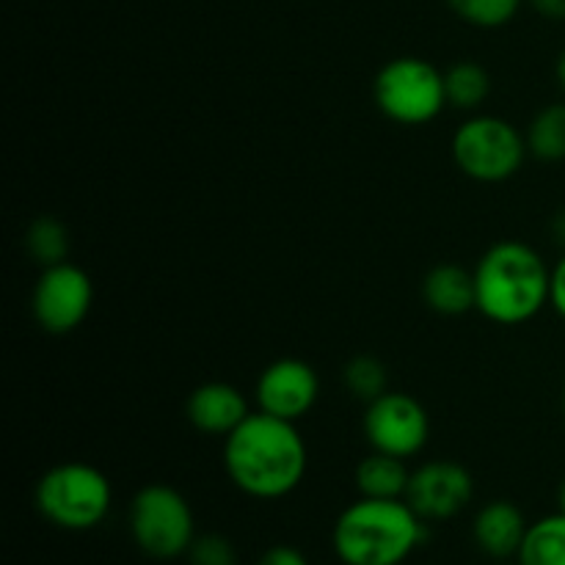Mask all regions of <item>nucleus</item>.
<instances>
[{"label":"nucleus","mask_w":565,"mask_h":565,"mask_svg":"<svg viewBox=\"0 0 565 565\" xmlns=\"http://www.w3.org/2000/svg\"><path fill=\"white\" fill-rule=\"evenodd\" d=\"M447 105L463 114H475L491 94V75L478 61H458L445 72Z\"/></svg>","instance_id":"17"},{"label":"nucleus","mask_w":565,"mask_h":565,"mask_svg":"<svg viewBox=\"0 0 565 565\" xmlns=\"http://www.w3.org/2000/svg\"><path fill=\"white\" fill-rule=\"evenodd\" d=\"M309 452L298 423L252 412L224 439V472L252 500L290 497L307 478Z\"/></svg>","instance_id":"1"},{"label":"nucleus","mask_w":565,"mask_h":565,"mask_svg":"<svg viewBox=\"0 0 565 565\" xmlns=\"http://www.w3.org/2000/svg\"><path fill=\"white\" fill-rule=\"evenodd\" d=\"M524 138H527V152L541 163L565 160V103L539 110L524 130Z\"/></svg>","instance_id":"18"},{"label":"nucleus","mask_w":565,"mask_h":565,"mask_svg":"<svg viewBox=\"0 0 565 565\" xmlns=\"http://www.w3.org/2000/svg\"><path fill=\"white\" fill-rule=\"evenodd\" d=\"M92 276L81 265H72L66 259V263L42 268L36 287H33L31 312L39 329L47 331V334L64 337L81 329L83 320L92 312Z\"/></svg>","instance_id":"9"},{"label":"nucleus","mask_w":565,"mask_h":565,"mask_svg":"<svg viewBox=\"0 0 565 565\" xmlns=\"http://www.w3.org/2000/svg\"><path fill=\"white\" fill-rule=\"evenodd\" d=\"M373 97L381 114L403 127H425L445 114V72L417 55L386 61L373 81Z\"/></svg>","instance_id":"6"},{"label":"nucleus","mask_w":565,"mask_h":565,"mask_svg":"<svg viewBox=\"0 0 565 565\" xmlns=\"http://www.w3.org/2000/svg\"><path fill=\"white\" fill-rule=\"evenodd\" d=\"M530 6H533L544 20H565V0H530Z\"/></svg>","instance_id":"25"},{"label":"nucleus","mask_w":565,"mask_h":565,"mask_svg":"<svg viewBox=\"0 0 565 565\" xmlns=\"http://www.w3.org/2000/svg\"><path fill=\"white\" fill-rule=\"evenodd\" d=\"M447 6L467 25L494 31L513 22V17L522 9V0H447Z\"/></svg>","instance_id":"21"},{"label":"nucleus","mask_w":565,"mask_h":565,"mask_svg":"<svg viewBox=\"0 0 565 565\" xmlns=\"http://www.w3.org/2000/svg\"><path fill=\"white\" fill-rule=\"evenodd\" d=\"M257 565H309V561L301 550H296V546L279 544L270 546V550L259 557Z\"/></svg>","instance_id":"23"},{"label":"nucleus","mask_w":565,"mask_h":565,"mask_svg":"<svg viewBox=\"0 0 565 565\" xmlns=\"http://www.w3.org/2000/svg\"><path fill=\"white\" fill-rule=\"evenodd\" d=\"M364 439L370 450L408 461L430 441V417L408 392H384L364 408Z\"/></svg>","instance_id":"8"},{"label":"nucleus","mask_w":565,"mask_h":565,"mask_svg":"<svg viewBox=\"0 0 565 565\" xmlns=\"http://www.w3.org/2000/svg\"><path fill=\"white\" fill-rule=\"evenodd\" d=\"M552 235H555V241L561 243V246H565V210H561V213L552 218Z\"/></svg>","instance_id":"26"},{"label":"nucleus","mask_w":565,"mask_h":565,"mask_svg":"<svg viewBox=\"0 0 565 565\" xmlns=\"http://www.w3.org/2000/svg\"><path fill=\"white\" fill-rule=\"evenodd\" d=\"M557 508H561V513H565V480L561 486V494H557Z\"/></svg>","instance_id":"28"},{"label":"nucleus","mask_w":565,"mask_h":565,"mask_svg":"<svg viewBox=\"0 0 565 565\" xmlns=\"http://www.w3.org/2000/svg\"><path fill=\"white\" fill-rule=\"evenodd\" d=\"M450 152L458 171L483 185L513 180L530 154L524 132L491 114H472L463 119L452 132Z\"/></svg>","instance_id":"5"},{"label":"nucleus","mask_w":565,"mask_h":565,"mask_svg":"<svg viewBox=\"0 0 565 565\" xmlns=\"http://www.w3.org/2000/svg\"><path fill=\"white\" fill-rule=\"evenodd\" d=\"M497 565H522L519 561H502V563H497Z\"/></svg>","instance_id":"29"},{"label":"nucleus","mask_w":565,"mask_h":565,"mask_svg":"<svg viewBox=\"0 0 565 565\" xmlns=\"http://www.w3.org/2000/svg\"><path fill=\"white\" fill-rule=\"evenodd\" d=\"M188 563L191 565H237V552L226 535L204 533L188 550Z\"/></svg>","instance_id":"22"},{"label":"nucleus","mask_w":565,"mask_h":565,"mask_svg":"<svg viewBox=\"0 0 565 565\" xmlns=\"http://www.w3.org/2000/svg\"><path fill=\"white\" fill-rule=\"evenodd\" d=\"M527 527L530 524L519 505L508 500H491L475 513L472 539L475 546L494 563L516 561Z\"/></svg>","instance_id":"13"},{"label":"nucleus","mask_w":565,"mask_h":565,"mask_svg":"<svg viewBox=\"0 0 565 565\" xmlns=\"http://www.w3.org/2000/svg\"><path fill=\"white\" fill-rule=\"evenodd\" d=\"M130 535L143 555L174 561L196 541V519L185 497L166 483H149L130 502Z\"/></svg>","instance_id":"7"},{"label":"nucleus","mask_w":565,"mask_h":565,"mask_svg":"<svg viewBox=\"0 0 565 565\" xmlns=\"http://www.w3.org/2000/svg\"><path fill=\"white\" fill-rule=\"evenodd\" d=\"M516 561L522 565H565V513H550L530 524Z\"/></svg>","instance_id":"16"},{"label":"nucleus","mask_w":565,"mask_h":565,"mask_svg":"<svg viewBox=\"0 0 565 565\" xmlns=\"http://www.w3.org/2000/svg\"><path fill=\"white\" fill-rule=\"evenodd\" d=\"M188 423L204 436L226 439L252 414L246 395L226 381H210L196 386L185 403Z\"/></svg>","instance_id":"12"},{"label":"nucleus","mask_w":565,"mask_h":565,"mask_svg":"<svg viewBox=\"0 0 565 565\" xmlns=\"http://www.w3.org/2000/svg\"><path fill=\"white\" fill-rule=\"evenodd\" d=\"M356 489L359 497H373V500H403L412 480V469L406 467L403 458L386 456V452L370 450L359 461L356 475Z\"/></svg>","instance_id":"15"},{"label":"nucleus","mask_w":565,"mask_h":565,"mask_svg":"<svg viewBox=\"0 0 565 565\" xmlns=\"http://www.w3.org/2000/svg\"><path fill=\"white\" fill-rule=\"evenodd\" d=\"M550 303L557 315L565 320V254L552 268V287H550Z\"/></svg>","instance_id":"24"},{"label":"nucleus","mask_w":565,"mask_h":565,"mask_svg":"<svg viewBox=\"0 0 565 565\" xmlns=\"http://www.w3.org/2000/svg\"><path fill=\"white\" fill-rule=\"evenodd\" d=\"M475 480L467 467L456 461H428L414 469L406 489V502L425 522H450L469 508Z\"/></svg>","instance_id":"11"},{"label":"nucleus","mask_w":565,"mask_h":565,"mask_svg":"<svg viewBox=\"0 0 565 565\" xmlns=\"http://www.w3.org/2000/svg\"><path fill=\"white\" fill-rule=\"evenodd\" d=\"M563 412H565V390H563Z\"/></svg>","instance_id":"30"},{"label":"nucleus","mask_w":565,"mask_h":565,"mask_svg":"<svg viewBox=\"0 0 565 565\" xmlns=\"http://www.w3.org/2000/svg\"><path fill=\"white\" fill-rule=\"evenodd\" d=\"M557 77H561V83L565 88V53L561 55V61H557Z\"/></svg>","instance_id":"27"},{"label":"nucleus","mask_w":565,"mask_h":565,"mask_svg":"<svg viewBox=\"0 0 565 565\" xmlns=\"http://www.w3.org/2000/svg\"><path fill=\"white\" fill-rule=\"evenodd\" d=\"M342 384L351 392L356 401H362L364 406L373 403L375 397H381L384 392H390V373H386V364L375 356H353L351 362L342 370Z\"/></svg>","instance_id":"20"},{"label":"nucleus","mask_w":565,"mask_h":565,"mask_svg":"<svg viewBox=\"0 0 565 565\" xmlns=\"http://www.w3.org/2000/svg\"><path fill=\"white\" fill-rule=\"evenodd\" d=\"M423 298L436 315L458 318L478 307V292H475V270L463 265L441 263L428 270L423 281Z\"/></svg>","instance_id":"14"},{"label":"nucleus","mask_w":565,"mask_h":565,"mask_svg":"<svg viewBox=\"0 0 565 565\" xmlns=\"http://www.w3.org/2000/svg\"><path fill=\"white\" fill-rule=\"evenodd\" d=\"M425 524L406 497H359L337 516L331 546L342 565H403L423 546Z\"/></svg>","instance_id":"3"},{"label":"nucleus","mask_w":565,"mask_h":565,"mask_svg":"<svg viewBox=\"0 0 565 565\" xmlns=\"http://www.w3.org/2000/svg\"><path fill=\"white\" fill-rule=\"evenodd\" d=\"M552 268L522 241L494 243L475 265L478 312L497 326L530 323L550 307Z\"/></svg>","instance_id":"2"},{"label":"nucleus","mask_w":565,"mask_h":565,"mask_svg":"<svg viewBox=\"0 0 565 565\" xmlns=\"http://www.w3.org/2000/svg\"><path fill=\"white\" fill-rule=\"evenodd\" d=\"M320 397L318 370L303 359H276L259 373L254 386L257 408L287 423H301Z\"/></svg>","instance_id":"10"},{"label":"nucleus","mask_w":565,"mask_h":565,"mask_svg":"<svg viewBox=\"0 0 565 565\" xmlns=\"http://www.w3.org/2000/svg\"><path fill=\"white\" fill-rule=\"evenodd\" d=\"M25 252L42 268L66 263V254H70V232H66V226L55 215H39L25 230Z\"/></svg>","instance_id":"19"},{"label":"nucleus","mask_w":565,"mask_h":565,"mask_svg":"<svg viewBox=\"0 0 565 565\" xmlns=\"http://www.w3.org/2000/svg\"><path fill=\"white\" fill-rule=\"evenodd\" d=\"M42 519L70 533L99 527L114 505V486L103 469L86 461H66L47 469L33 489Z\"/></svg>","instance_id":"4"}]
</instances>
